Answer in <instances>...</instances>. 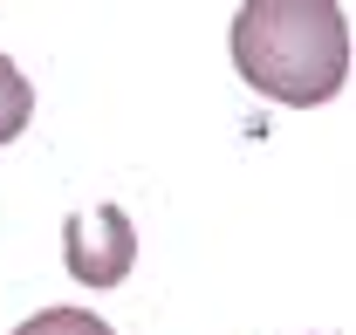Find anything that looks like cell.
<instances>
[{
    "label": "cell",
    "mask_w": 356,
    "mask_h": 335,
    "mask_svg": "<svg viewBox=\"0 0 356 335\" xmlns=\"http://www.w3.org/2000/svg\"><path fill=\"white\" fill-rule=\"evenodd\" d=\"M233 62L274 103H329L350 83V14L336 0H247L233 14Z\"/></svg>",
    "instance_id": "obj_1"
},
{
    "label": "cell",
    "mask_w": 356,
    "mask_h": 335,
    "mask_svg": "<svg viewBox=\"0 0 356 335\" xmlns=\"http://www.w3.org/2000/svg\"><path fill=\"white\" fill-rule=\"evenodd\" d=\"M62 260L83 288H117L137 260V226L124 206H96L89 219H69L62 226Z\"/></svg>",
    "instance_id": "obj_2"
},
{
    "label": "cell",
    "mask_w": 356,
    "mask_h": 335,
    "mask_svg": "<svg viewBox=\"0 0 356 335\" xmlns=\"http://www.w3.org/2000/svg\"><path fill=\"white\" fill-rule=\"evenodd\" d=\"M28 117H35V89H28V76L0 55V144H14V137L28 130Z\"/></svg>",
    "instance_id": "obj_3"
},
{
    "label": "cell",
    "mask_w": 356,
    "mask_h": 335,
    "mask_svg": "<svg viewBox=\"0 0 356 335\" xmlns=\"http://www.w3.org/2000/svg\"><path fill=\"white\" fill-rule=\"evenodd\" d=\"M14 335H110V322L89 315V308H42V315H28Z\"/></svg>",
    "instance_id": "obj_4"
}]
</instances>
